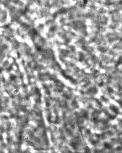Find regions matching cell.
I'll return each instance as SVG.
<instances>
[{"label":"cell","instance_id":"1","mask_svg":"<svg viewBox=\"0 0 122 153\" xmlns=\"http://www.w3.org/2000/svg\"><path fill=\"white\" fill-rule=\"evenodd\" d=\"M21 89L19 87H15L11 91V94L12 95L17 97L19 95L21 92Z\"/></svg>","mask_w":122,"mask_h":153},{"label":"cell","instance_id":"2","mask_svg":"<svg viewBox=\"0 0 122 153\" xmlns=\"http://www.w3.org/2000/svg\"><path fill=\"white\" fill-rule=\"evenodd\" d=\"M26 101L25 98L24 97H22L20 99L19 102L20 103V104H25Z\"/></svg>","mask_w":122,"mask_h":153}]
</instances>
